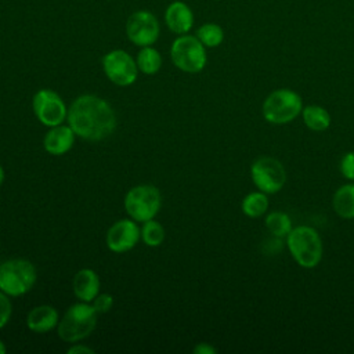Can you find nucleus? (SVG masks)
Here are the masks:
<instances>
[{"label":"nucleus","instance_id":"nucleus-7","mask_svg":"<svg viewBox=\"0 0 354 354\" xmlns=\"http://www.w3.org/2000/svg\"><path fill=\"white\" fill-rule=\"evenodd\" d=\"M301 112V98L297 93L281 88L272 91L263 104V116L274 124L292 122Z\"/></svg>","mask_w":354,"mask_h":354},{"label":"nucleus","instance_id":"nucleus-9","mask_svg":"<svg viewBox=\"0 0 354 354\" xmlns=\"http://www.w3.org/2000/svg\"><path fill=\"white\" fill-rule=\"evenodd\" d=\"M126 36L137 47L152 46L160 36L156 15L148 10H137L126 21Z\"/></svg>","mask_w":354,"mask_h":354},{"label":"nucleus","instance_id":"nucleus-6","mask_svg":"<svg viewBox=\"0 0 354 354\" xmlns=\"http://www.w3.org/2000/svg\"><path fill=\"white\" fill-rule=\"evenodd\" d=\"M162 196L156 187L141 184L130 188L124 196V209L137 223L152 220L160 210Z\"/></svg>","mask_w":354,"mask_h":354},{"label":"nucleus","instance_id":"nucleus-28","mask_svg":"<svg viewBox=\"0 0 354 354\" xmlns=\"http://www.w3.org/2000/svg\"><path fill=\"white\" fill-rule=\"evenodd\" d=\"M68 353L69 354H77V353H87V354H91L94 353L93 348L87 347V346H83V344H73L72 347L68 348Z\"/></svg>","mask_w":354,"mask_h":354},{"label":"nucleus","instance_id":"nucleus-1","mask_svg":"<svg viewBox=\"0 0 354 354\" xmlns=\"http://www.w3.org/2000/svg\"><path fill=\"white\" fill-rule=\"evenodd\" d=\"M68 124L87 141H101L112 134L116 116L112 106L98 95H79L68 108Z\"/></svg>","mask_w":354,"mask_h":354},{"label":"nucleus","instance_id":"nucleus-19","mask_svg":"<svg viewBox=\"0 0 354 354\" xmlns=\"http://www.w3.org/2000/svg\"><path fill=\"white\" fill-rule=\"evenodd\" d=\"M306 126L314 131H324L330 124V115L319 105H310L301 109Z\"/></svg>","mask_w":354,"mask_h":354},{"label":"nucleus","instance_id":"nucleus-25","mask_svg":"<svg viewBox=\"0 0 354 354\" xmlns=\"http://www.w3.org/2000/svg\"><path fill=\"white\" fill-rule=\"evenodd\" d=\"M11 313H12V304L8 299V295L0 290V329L8 324L11 318Z\"/></svg>","mask_w":354,"mask_h":354},{"label":"nucleus","instance_id":"nucleus-11","mask_svg":"<svg viewBox=\"0 0 354 354\" xmlns=\"http://www.w3.org/2000/svg\"><path fill=\"white\" fill-rule=\"evenodd\" d=\"M250 176L254 185L264 194L278 192L286 181L285 167L279 160L271 156L256 159L250 167Z\"/></svg>","mask_w":354,"mask_h":354},{"label":"nucleus","instance_id":"nucleus-18","mask_svg":"<svg viewBox=\"0 0 354 354\" xmlns=\"http://www.w3.org/2000/svg\"><path fill=\"white\" fill-rule=\"evenodd\" d=\"M136 62L140 72L145 75H155L162 68V55L152 46L140 47V51L136 57Z\"/></svg>","mask_w":354,"mask_h":354},{"label":"nucleus","instance_id":"nucleus-4","mask_svg":"<svg viewBox=\"0 0 354 354\" xmlns=\"http://www.w3.org/2000/svg\"><path fill=\"white\" fill-rule=\"evenodd\" d=\"M288 248L299 266L304 268L315 267L322 257V242L318 232L307 225L292 228L288 234Z\"/></svg>","mask_w":354,"mask_h":354},{"label":"nucleus","instance_id":"nucleus-30","mask_svg":"<svg viewBox=\"0 0 354 354\" xmlns=\"http://www.w3.org/2000/svg\"><path fill=\"white\" fill-rule=\"evenodd\" d=\"M6 350H7V348H6V344L0 340V354H4V353H6Z\"/></svg>","mask_w":354,"mask_h":354},{"label":"nucleus","instance_id":"nucleus-10","mask_svg":"<svg viewBox=\"0 0 354 354\" xmlns=\"http://www.w3.org/2000/svg\"><path fill=\"white\" fill-rule=\"evenodd\" d=\"M32 108L37 120L47 127L62 124L68 118V108L64 100L50 88H41L33 95Z\"/></svg>","mask_w":354,"mask_h":354},{"label":"nucleus","instance_id":"nucleus-13","mask_svg":"<svg viewBox=\"0 0 354 354\" xmlns=\"http://www.w3.org/2000/svg\"><path fill=\"white\" fill-rule=\"evenodd\" d=\"M165 25L167 26V29L173 33H176L177 36L180 35H185L188 33L195 24V17H194V11L191 10V7L181 1V0H176L171 1L166 10H165Z\"/></svg>","mask_w":354,"mask_h":354},{"label":"nucleus","instance_id":"nucleus-15","mask_svg":"<svg viewBox=\"0 0 354 354\" xmlns=\"http://www.w3.org/2000/svg\"><path fill=\"white\" fill-rule=\"evenodd\" d=\"M59 314L48 304L33 307L26 315V326L35 333H47L58 326Z\"/></svg>","mask_w":354,"mask_h":354},{"label":"nucleus","instance_id":"nucleus-22","mask_svg":"<svg viewBox=\"0 0 354 354\" xmlns=\"http://www.w3.org/2000/svg\"><path fill=\"white\" fill-rule=\"evenodd\" d=\"M266 227L267 230L278 238L288 236L292 230V223L288 214L282 212H271L266 217Z\"/></svg>","mask_w":354,"mask_h":354},{"label":"nucleus","instance_id":"nucleus-12","mask_svg":"<svg viewBox=\"0 0 354 354\" xmlns=\"http://www.w3.org/2000/svg\"><path fill=\"white\" fill-rule=\"evenodd\" d=\"M141 238V228L133 218H123L112 224L106 232L105 242L111 252L124 253L136 246Z\"/></svg>","mask_w":354,"mask_h":354},{"label":"nucleus","instance_id":"nucleus-20","mask_svg":"<svg viewBox=\"0 0 354 354\" xmlns=\"http://www.w3.org/2000/svg\"><path fill=\"white\" fill-rule=\"evenodd\" d=\"M195 36L206 48H214L223 43L224 30L216 22H206L196 29Z\"/></svg>","mask_w":354,"mask_h":354},{"label":"nucleus","instance_id":"nucleus-14","mask_svg":"<svg viewBox=\"0 0 354 354\" xmlns=\"http://www.w3.org/2000/svg\"><path fill=\"white\" fill-rule=\"evenodd\" d=\"M75 131L69 124H58L50 127L43 138V147L46 152L54 156H59L66 153L75 142Z\"/></svg>","mask_w":354,"mask_h":354},{"label":"nucleus","instance_id":"nucleus-21","mask_svg":"<svg viewBox=\"0 0 354 354\" xmlns=\"http://www.w3.org/2000/svg\"><path fill=\"white\" fill-rule=\"evenodd\" d=\"M268 207V199L264 192H252L242 201V212L249 217H260Z\"/></svg>","mask_w":354,"mask_h":354},{"label":"nucleus","instance_id":"nucleus-29","mask_svg":"<svg viewBox=\"0 0 354 354\" xmlns=\"http://www.w3.org/2000/svg\"><path fill=\"white\" fill-rule=\"evenodd\" d=\"M4 177H6V174H4V169L1 167V165H0V185L3 184V181H4Z\"/></svg>","mask_w":354,"mask_h":354},{"label":"nucleus","instance_id":"nucleus-26","mask_svg":"<svg viewBox=\"0 0 354 354\" xmlns=\"http://www.w3.org/2000/svg\"><path fill=\"white\" fill-rule=\"evenodd\" d=\"M340 170L346 178L354 181V151L343 156L340 163Z\"/></svg>","mask_w":354,"mask_h":354},{"label":"nucleus","instance_id":"nucleus-16","mask_svg":"<svg viewBox=\"0 0 354 354\" xmlns=\"http://www.w3.org/2000/svg\"><path fill=\"white\" fill-rule=\"evenodd\" d=\"M72 289L80 301L91 303L100 293V278L97 272L91 268L79 270L73 277Z\"/></svg>","mask_w":354,"mask_h":354},{"label":"nucleus","instance_id":"nucleus-23","mask_svg":"<svg viewBox=\"0 0 354 354\" xmlns=\"http://www.w3.org/2000/svg\"><path fill=\"white\" fill-rule=\"evenodd\" d=\"M141 239L144 241V243L147 246L151 248H156L159 246L163 239H165V228L162 227L160 223L152 220H148L145 223H142L141 227Z\"/></svg>","mask_w":354,"mask_h":354},{"label":"nucleus","instance_id":"nucleus-8","mask_svg":"<svg viewBox=\"0 0 354 354\" xmlns=\"http://www.w3.org/2000/svg\"><path fill=\"white\" fill-rule=\"evenodd\" d=\"M102 71L105 76L116 86L126 87L136 82L138 66L136 59L124 50L116 48L102 57Z\"/></svg>","mask_w":354,"mask_h":354},{"label":"nucleus","instance_id":"nucleus-27","mask_svg":"<svg viewBox=\"0 0 354 354\" xmlns=\"http://www.w3.org/2000/svg\"><path fill=\"white\" fill-rule=\"evenodd\" d=\"M217 350L210 346L209 343H198L195 347H194V353L195 354H214Z\"/></svg>","mask_w":354,"mask_h":354},{"label":"nucleus","instance_id":"nucleus-17","mask_svg":"<svg viewBox=\"0 0 354 354\" xmlns=\"http://www.w3.org/2000/svg\"><path fill=\"white\" fill-rule=\"evenodd\" d=\"M333 209L343 218H354V184L340 187L333 196Z\"/></svg>","mask_w":354,"mask_h":354},{"label":"nucleus","instance_id":"nucleus-3","mask_svg":"<svg viewBox=\"0 0 354 354\" xmlns=\"http://www.w3.org/2000/svg\"><path fill=\"white\" fill-rule=\"evenodd\" d=\"M37 272L26 259H10L0 264V290L17 297L29 292L36 283Z\"/></svg>","mask_w":354,"mask_h":354},{"label":"nucleus","instance_id":"nucleus-5","mask_svg":"<svg viewBox=\"0 0 354 354\" xmlns=\"http://www.w3.org/2000/svg\"><path fill=\"white\" fill-rule=\"evenodd\" d=\"M170 58L177 69L185 73H198L207 62L206 47L194 35H180L170 46Z\"/></svg>","mask_w":354,"mask_h":354},{"label":"nucleus","instance_id":"nucleus-24","mask_svg":"<svg viewBox=\"0 0 354 354\" xmlns=\"http://www.w3.org/2000/svg\"><path fill=\"white\" fill-rule=\"evenodd\" d=\"M91 306L94 307V310L98 313V314H105V313H108L111 308H112V306H113V297H112V295H109V293H98L95 297H94V300L91 301Z\"/></svg>","mask_w":354,"mask_h":354},{"label":"nucleus","instance_id":"nucleus-2","mask_svg":"<svg viewBox=\"0 0 354 354\" xmlns=\"http://www.w3.org/2000/svg\"><path fill=\"white\" fill-rule=\"evenodd\" d=\"M98 313L91 303L80 301L72 304L58 322V337L66 343H76L87 337L97 325Z\"/></svg>","mask_w":354,"mask_h":354}]
</instances>
